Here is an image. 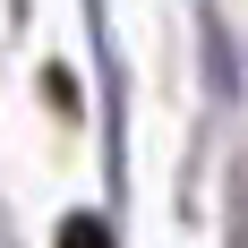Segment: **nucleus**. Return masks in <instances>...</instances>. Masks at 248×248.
<instances>
[{
	"label": "nucleus",
	"mask_w": 248,
	"mask_h": 248,
	"mask_svg": "<svg viewBox=\"0 0 248 248\" xmlns=\"http://www.w3.org/2000/svg\"><path fill=\"white\" fill-rule=\"evenodd\" d=\"M60 248H111V231H103V223H94V214H77V223H69V231H60Z\"/></svg>",
	"instance_id": "nucleus-1"
}]
</instances>
